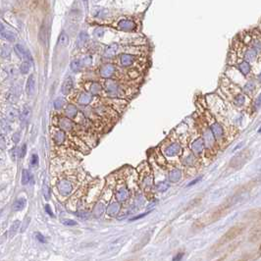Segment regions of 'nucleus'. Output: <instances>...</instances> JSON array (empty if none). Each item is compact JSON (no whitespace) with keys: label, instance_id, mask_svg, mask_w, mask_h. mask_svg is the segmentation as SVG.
<instances>
[{"label":"nucleus","instance_id":"obj_1","mask_svg":"<svg viewBox=\"0 0 261 261\" xmlns=\"http://www.w3.org/2000/svg\"><path fill=\"white\" fill-rule=\"evenodd\" d=\"M244 34H246L244 37L249 38V39H244V42L249 44L250 48L255 50L257 54H261V34L257 31H251Z\"/></svg>","mask_w":261,"mask_h":261},{"label":"nucleus","instance_id":"obj_2","mask_svg":"<svg viewBox=\"0 0 261 261\" xmlns=\"http://www.w3.org/2000/svg\"><path fill=\"white\" fill-rule=\"evenodd\" d=\"M243 229H244V226H243V225H240V226H236V227L232 228L230 231H228L227 233L222 237L220 241H219L218 246H221V244H224V243H228V241L234 240V238H237L238 235H241V233H243Z\"/></svg>","mask_w":261,"mask_h":261},{"label":"nucleus","instance_id":"obj_3","mask_svg":"<svg viewBox=\"0 0 261 261\" xmlns=\"http://www.w3.org/2000/svg\"><path fill=\"white\" fill-rule=\"evenodd\" d=\"M241 54V57H243L244 61L246 62H254L256 60L257 57V52L255 50H253L252 48L250 47H246V46H243V51L241 52H238Z\"/></svg>","mask_w":261,"mask_h":261},{"label":"nucleus","instance_id":"obj_4","mask_svg":"<svg viewBox=\"0 0 261 261\" xmlns=\"http://www.w3.org/2000/svg\"><path fill=\"white\" fill-rule=\"evenodd\" d=\"M34 86H35V80H34V77L33 75H31L29 77L28 82H27V88H26V91H27L28 95H31L34 91Z\"/></svg>","mask_w":261,"mask_h":261},{"label":"nucleus","instance_id":"obj_5","mask_svg":"<svg viewBox=\"0 0 261 261\" xmlns=\"http://www.w3.org/2000/svg\"><path fill=\"white\" fill-rule=\"evenodd\" d=\"M238 70H240L244 76H247L251 71V66L249 62L243 61V62H241L240 64H238Z\"/></svg>","mask_w":261,"mask_h":261},{"label":"nucleus","instance_id":"obj_6","mask_svg":"<svg viewBox=\"0 0 261 261\" xmlns=\"http://www.w3.org/2000/svg\"><path fill=\"white\" fill-rule=\"evenodd\" d=\"M25 205H26V199L19 198L15 201V203H14V210H16V211L22 210V209L25 207Z\"/></svg>","mask_w":261,"mask_h":261},{"label":"nucleus","instance_id":"obj_7","mask_svg":"<svg viewBox=\"0 0 261 261\" xmlns=\"http://www.w3.org/2000/svg\"><path fill=\"white\" fill-rule=\"evenodd\" d=\"M212 131H213L214 135L217 137H221L222 136H223V130H222L220 125L213 124V126H212Z\"/></svg>","mask_w":261,"mask_h":261},{"label":"nucleus","instance_id":"obj_8","mask_svg":"<svg viewBox=\"0 0 261 261\" xmlns=\"http://www.w3.org/2000/svg\"><path fill=\"white\" fill-rule=\"evenodd\" d=\"M1 35L3 38H5V39L7 40H14L15 39V35L13 34L12 33H8V31H4V27H3V25L1 26Z\"/></svg>","mask_w":261,"mask_h":261},{"label":"nucleus","instance_id":"obj_9","mask_svg":"<svg viewBox=\"0 0 261 261\" xmlns=\"http://www.w3.org/2000/svg\"><path fill=\"white\" fill-rule=\"evenodd\" d=\"M234 102H235V104H236V105L241 106V105L244 104V102H246V97H244L243 94H241V93H238V95H236V97H235Z\"/></svg>","mask_w":261,"mask_h":261},{"label":"nucleus","instance_id":"obj_10","mask_svg":"<svg viewBox=\"0 0 261 261\" xmlns=\"http://www.w3.org/2000/svg\"><path fill=\"white\" fill-rule=\"evenodd\" d=\"M30 116H31V109L27 105V106H25L24 109H23V114H22V120H23L25 123H26V122L29 120Z\"/></svg>","mask_w":261,"mask_h":261},{"label":"nucleus","instance_id":"obj_11","mask_svg":"<svg viewBox=\"0 0 261 261\" xmlns=\"http://www.w3.org/2000/svg\"><path fill=\"white\" fill-rule=\"evenodd\" d=\"M71 88H72V80H71V78H68V80H66V82L64 83L62 91L67 93L71 89Z\"/></svg>","mask_w":261,"mask_h":261},{"label":"nucleus","instance_id":"obj_12","mask_svg":"<svg viewBox=\"0 0 261 261\" xmlns=\"http://www.w3.org/2000/svg\"><path fill=\"white\" fill-rule=\"evenodd\" d=\"M29 182H30V174L27 170H24L23 175H22V183L23 185H27Z\"/></svg>","mask_w":261,"mask_h":261},{"label":"nucleus","instance_id":"obj_13","mask_svg":"<svg viewBox=\"0 0 261 261\" xmlns=\"http://www.w3.org/2000/svg\"><path fill=\"white\" fill-rule=\"evenodd\" d=\"M67 42H68V37H67V34L65 33H62L60 34V37H59V44L60 45H66Z\"/></svg>","mask_w":261,"mask_h":261},{"label":"nucleus","instance_id":"obj_14","mask_svg":"<svg viewBox=\"0 0 261 261\" xmlns=\"http://www.w3.org/2000/svg\"><path fill=\"white\" fill-rule=\"evenodd\" d=\"M254 91V85L252 83H247L246 86H244V91H246V93H249V94H251V93L253 92Z\"/></svg>","mask_w":261,"mask_h":261},{"label":"nucleus","instance_id":"obj_15","mask_svg":"<svg viewBox=\"0 0 261 261\" xmlns=\"http://www.w3.org/2000/svg\"><path fill=\"white\" fill-rule=\"evenodd\" d=\"M30 66H31V63L24 61L23 64H22V66H21V71L23 73H27L29 71V69H30Z\"/></svg>","mask_w":261,"mask_h":261},{"label":"nucleus","instance_id":"obj_16","mask_svg":"<svg viewBox=\"0 0 261 261\" xmlns=\"http://www.w3.org/2000/svg\"><path fill=\"white\" fill-rule=\"evenodd\" d=\"M35 238H37V240L39 241V243H46V238H44L40 233H37V234H35Z\"/></svg>","mask_w":261,"mask_h":261},{"label":"nucleus","instance_id":"obj_17","mask_svg":"<svg viewBox=\"0 0 261 261\" xmlns=\"http://www.w3.org/2000/svg\"><path fill=\"white\" fill-rule=\"evenodd\" d=\"M19 221H17L16 222V223H14V225H13L12 226V228H11V233H10V237L12 238L13 236H14L15 235V232L17 231V229H18V227H19Z\"/></svg>","mask_w":261,"mask_h":261},{"label":"nucleus","instance_id":"obj_18","mask_svg":"<svg viewBox=\"0 0 261 261\" xmlns=\"http://www.w3.org/2000/svg\"><path fill=\"white\" fill-rule=\"evenodd\" d=\"M184 255H185V253H184V252H178L175 256L173 257L172 261H181L183 259Z\"/></svg>","mask_w":261,"mask_h":261},{"label":"nucleus","instance_id":"obj_19","mask_svg":"<svg viewBox=\"0 0 261 261\" xmlns=\"http://www.w3.org/2000/svg\"><path fill=\"white\" fill-rule=\"evenodd\" d=\"M260 105H261V93L259 94L258 97L256 98L255 102H254V107H255V108H258Z\"/></svg>","mask_w":261,"mask_h":261},{"label":"nucleus","instance_id":"obj_20","mask_svg":"<svg viewBox=\"0 0 261 261\" xmlns=\"http://www.w3.org/2000/svg\"><path fill=\"white\" fill-rule=\"evenodd\" d=\"M63 224L67 225V226H75V225H77L76 222L73 220H65L63 221Z\"/></svg>","mask_w":261,"mask_h":261},{"label":"nucleus","instance_id":"obj_21","mask_svg":"<svg viewBox=\"0 0 261 261\" xmlns=\"http://www.w3.org/2000/svg\"><path fill=\"white\" fill-rule=\"evenodd\" d=\"M31 165L33 166H35L37 164V155H34L31 157Z\"/></svg>","mask_w":261,"mask_h":261},{"label":"nucleus","instance_id":"obj_22","mask_svg":"<svg viewBox=\"0 0 261 261\" xmlns=\"http://www.w3.org/2000/svg\"><path fill=\"white\" fill-rule=\"evenodd\" d=\"M45 210L48 212V214H49L50 216H53V213H52V211H51V209H50V206H49V205H46V206H45Z\"/></svg>","mask_w":261,"mask_h":261},{"label":"nucleus","instance_id":"obj_23","mask_svg":"<svg viewBox=\"0 0 261 261\" xmlns=\"http://www.w3.org/2000/svg\"><path fill=\"white\" fill-rule=\"evenodd\" d=\"M26 153V145H24L23 147H22V153H21V156H24Z\"/></svg>","mask_w":261,"mask_h":261},{"label":"nucleus","instance_id":"obj_24","mask_svg":"<svg viewBox=\"0 0 261 261\" xmlns=\"http://www.w3.org/2000/svg\"><path fill=\"white\" fill-rule=\"evenodd\" d=\"M258 79H259V80H260V82H261V73H260V75L258 76Z\"/></svg>","mask_w":261,"mask_h":261},{"label":"nucleus","instance_id":"obj_25","mask_svg":"<svg viewBox=\"0 0 261 261\" xmlns=\"http://www.w3.org/2000/svg\"><path fill=\"white\" fill-rule=\"evenodd\" d=\"M259 253H260V254H261V246H260V247H259Z\"/></svg>","mask_w":261,"mask_h":261},{"label":"nucleus","instance_id":"obj_26","mask_svg":"<svg viewBox=\"0 0 261 261\" xmlns=\"http://www.w3.org/2000/svg\"><path fill=\"white\" fill-rule=\"evenodd\" d=\"M258 133H261V128H260L259 130H258Z\"/></svg>","mask_w":261,"mask_h":261}]
</instances>
